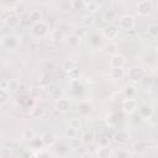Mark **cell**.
Instances as JSON below:
<instances>
[{"instance_id": "1", "label": "cell", "mask_w": 158, "mask_h": 158, "mask_svg": "<svg viewBox=\"0 0 158 158\" xmlns=\"http://www.w3.org/2000/svg\"><path fill=\"white\" fill-rule=\"evenodd\" d=\"M49 32V26L44 22V21H37L32 25L31 27V35L36 38H40V37H43L46 36L47 33Z\"/></svg>"}, {"instance_id": "2", "label": "cell", "mask_w": 158, "mask_h": 158, "mask_svg": "<svg viewBox=\"0 0 158 158\" xmlns=\"http://www.w3.org/2000/svg\"><path fill=\"white\" fill-rule=\"evenodd\" d=\"M118 23H120V27L122 30H126V31H132L136 26V20L132 15L130 14H126V15H122L120 19H118Z\"/></svg>"}, {"instance_id": "3", "label": "cell", "mask_w": 158, "mask_h": 158, "mask_svg": "<svg viewBox=\"0 0 158 158\" xmlns=\"http://www.w3.org/2000/svg\"><path fill=\"white\" fill-rule=\"evenodd\" d=\"M137 110V101L133 98H125L122 101V111L126 115H131Z\"/></svg>"}, {"instance_id": "4", "label": "cell", "mask_w": 158, "mask_h": 158, "mask_svg": "<svg viewBox=\"0 0 158 158\" xmlns=\"http://www.w3.org/2000/svg\"><path fill=\"white\" fill-rule=\"evenodd\" d=\"M144 77V70L141 67H131L127 72V78L131 81H138Z\"/></svg>"}, {"instance_id": "5", "label": "cell", "mask_w": 158, "mask_h": 158, "mask_svg": "<svg viewBox=\"0 0 158 158\" xmlns=\"http://www.w3.org/2000/svg\"><path fill=\"white\" fill-rule=\"evenodd\" d=\"M152 2L151 0H142L137 4L136 9H137V12L139 16H147L151 11H152Z\"/></svg>"}, {"instance_id": "6", "label": "cell", "mask_w": 158, "mask_h": 158, "mask_svg": "<svg viewBox=\"0 0 158 158\" xmlns=\"http://www.w3.org/2000/svg\"><path fill=\"white\" fill-rule=\"evenodd\" d=\"M101 33L106 40H115L118 36V27H116L115 25H107L102 28Z\"/></svg>"}, {"instance_id": "7", "label": "cell", "mask_w": 158, "mask_h": 158, "mask_svg": "<svg viewBox=\"0 0 158 158\" xmlns=\"http://www.w3.org/2000/svg\"><path fill=\"white\" fill-rule=\"evenodd\" d=\"M2 42H4V46L7 49H16L20 44V38L15 35H7V36H5Z\"/></svg>"}, {"instance_id": "8", "label": "cell", "mask_w": 158, "mask_h": 158, "mask_svg": "<svg viewBox=\"0 0 158 158\" xmlns=\"http://www.w3.org/2000/svg\"><path fill=\"white\" fill-rule=\"evenodd\" d=\"M126 64V58L120 54V53H115L111 56L110 59V67L111 68H123Z\"/></svg>"}, {"instance_id": "9", "label": "cell", "mask_w": 158, "mask_h": 158, "mask_svg": "<svg viewBox=\"0 0 158 158\" xmlns=\"http://www.w3.org/2000/svg\"><path fill=\"white\" fill-rule=\"evenodd\" d=\"M54 107L57 111L59 112H67L69 109H70V101L68 99H59V100H56V104H54Z\"/></svg>"}, {"instance_id": "10", "label": "cell", "mask_w": 158, "mask_h": 158, "mask_svg": "<svg viewBox=\"0 0 158 158\" xmlns=\"http://www.w3.org/2000/svg\"><path fill=\"white\" fill-rule=\"evenodd\" d=\"M41 141H42V143L44 144V146H53L54 143H56V141H57V137H56V135L54 133H52V132H44V133H42V136H41Z\"/></svg>"}, {"instance_id": "11", "label": "cell", "mask_w": 158, "mask_h": 158, "mask_svg": "<svg viewBox=\"0 0 158 158\" xmlns=\"http://www.w3.org/2000/svg\"><path fill=\"white\" fill-rule=\"evenodd\" d=\"M148 147H149L148 142H146V141H138V142H136L132 146V152L135 154H141V153L146 152L148 149Z\"/></svg>"}, {"instance_id": "12", "label": "cell", "mask_w": 158, "mask_h": 158, "mask_svg": "<svg viewBox=\"0 0 158 158\" xmlns=\"http://www.w3.org/2000/svg\"><path fill=\"white\" fill-rule=\"evenodd\" d=\"M114 138H115V141H116L117 143H126V142L128 141L130 136H128V133H127L125 130H118V131L115 132Z\"/></svg>"}, {"instance_id": "13", "label": "cell", "mask_w": 158, "mask_h": 158, "mask_svg": "<svg viewBox=\"0 0 158 158\" xmlns=\"http://www.w3.org/2000/svg\"><path fill=\"white\" fill-rule=\"evenodd\" d=\"M98 156L100 158H110V157H114V151L109 146H102L98 149Z\"/></svg>"}, {"instance_id": "14", "label": "cell", "mask_w": 158, "mask_h": 158, "mask_svg": "<svg viewBox=\"0 0 158 158\" xmlns=\"http://www.w3.org/2000/svg\"><path fill=\"white\" fill-rule=\"evenodd\" d=\"M80 41H81V38H80L79 36H77L75 33H72V35H69V36L67 37V43H68V46H69V47H73V48L78 47V46L80 44Z\"/></svg>"}, {"instance_id": "15", "label": "cell", "mask_w": 158, "mask_h": 158, "mask_svg": "<svg viewBox=\"0 0 158 158\" xmlns=\"http://www.w3.org/2000/svg\"><path fill=\"white\" fill-rule=\"evenodd\" d=\"M62 68H63L64 72L68 73V72H70V70L78 68V62H77L75 59H65L64 63H63V65H62Z\"/></svg>"}, {"instance_id": "16", "label": "cell", "mask_w": 158, "mask_h": 158, "mask_svg": "<svg viewBox=\"0 0 158 158\" xmlns=\"http://www.w3.org/2000/svg\"><path fill=\"white\" fill-rule=\"evenodd\" d=\"M21 88V81L19 79H10L6 84V89L9 91H19Z\"/></svg>"}, {"instance_id": "17", "label": "cell", "mask_w": 158, "mask_h": 158, "mask_svg": "<svg viewBox=\"0 0 158 158\" xmlns=\"http://www.w3.org/2000/svg\"><path fill=\"white\" fill-rule=\"evenodd\" d=\"M21 137H22L25 141H32V139L36 137V132H35L33 128L27 127V128H23V130H22Z\"/></svg>"}, {"instance_id": "18", "label": "cell", "mask_w": 158, "mask_h": 158, "mask_svg": "<svg viewBox=\"0 0 158 158\" xmlns=\"http://www.w3.org/2000/svg\"><path fill=\"white\" fill-rule=\"evenodd\" d=\"M5 23H6L9 27L14 28V27L19 26V23H20V19H19L17 15H12V14H10V15L7 16V19L5 20Z\"/></svg>"}, {"instance_id": "19", "label": "cell", "mask_w": 158, "mask_h": 158, "mask_svg": "<svg viewBox=\"0 0 158 158\" xmlns=\"http://www.w3.org/2000/svg\"><path fill=\"white\" fill-rule=\"evenodd\" d=\"M123 75H125V72L122 68H111L110 70V77L114 80H120L123 78Z\"/></svg>"}, {"instance_id": "20", "label": "cell", "mask_w": 158, "mask_h": 158, "mask_svg": "<svg viewBox=\"0 0 158 158\" xmlns=\"http://www.w3.org/2000/svg\"><path fill=\"white\" fill-rule=\"evenodd\" d=\"M95 23V17L93 14H86L81 17V25L85 27H91Z\"/></svg>"}, {"instance_id": "21", "label": "cell", "mask_w": 158, "mask_h": 158, "mask_svg": "<svg viewBox=\"0 0 158 158\" xmlns=\"http://www.w3.org/2000/svg\"><path fill=\"white\" fill-rule=\"evenodd\" d=\"M116 17H117V14L114 10H106L102 12V20L106 22H112L116 20Z\"/></svg>"}, {"instance_id": "22", "label": "cell", "mask_w": 158, "mask_h": 158, "mask_svg": "<svg viewBox=\"0 0 158 158\" xmlns=\"http://www.w3.org/2000/svg\"><path fill=\"white\" fill-rule=\"evenodd\" d=\"M139 114L143 118H151L152 115H153V109L148 105H143L139 107Z\"/></svg>"}, {"instance_id": "23", "label": "cell", "mask_w": 158, "mask_h": 158, "mask_svg": "<svg viewBox=\"0 0 158 158\" xmlns=\"http://www.w3.org/2000/svg\"><path fill=\"white\" fill-rule=\"evenodd\" d=\"M30 115L33 118H40V117H42L44 115V110L42 107H40V106H33L31 109V111H30Z\"/></svg>"}, {"instance_id": "24", "label": "cell", "mask_w": 158, "mask_h": 158, "mask_svg": "<svg viewBox=\"0 0 158 158\" xmlns=\"http://www.w3.org/2000/svg\"><path fill=\"white\" fill-rule=\"evenodd\" d=\"M84 9L89 10L90 12H96V11L99 10V4H98L95 0H89V1H85Z\"/></svg>"}, {"instance_id": "25", "label": "cell", "mask_w": 158, "mask_h": 158, "mask_svg": "<svg viewBox=\"0 0 158 158\" xmlns=\"http://www.w3.org/2000/svg\"><path fill=\"white\" fill-rule=\"evenodd\" d=\"M49 37H51V40L54 41V42L62 41V40H63V32H62L60 30H58V28L52 30V31L49 32Z\"/></svg>"}, {"instance_id": "26", "label": "cell", "mask_w": 158, "mask_h": 158, "mask_svg": "<svg viewBox=\"0 0 158 158\" xmlns=\"http://www.w3.org/2000/svg\"><path fill=\"white\" fill-rule=\"evenodd\" d=\"M79 130H77V128H73V127H69L68 126V128L64 131V137L65 138H68V139H72V138H75V137H78V132Z\"/></svg>"}, {"instance_id": "27", "label": "cell", "mask_w": 158, "mask_h": 158, "mask_svg": "<svg viewBox=\"0 0 158 158\" xmlns=\"http://www.w3.org/2000/svg\"><path fill=\"white\" fill-rule=\"evenodd\" d=\"M58 6H59V9L62 11H69V10L73 9V1H70V0H60Z\"/></svg>"}, {"instance_id": "28", "label": "cell", "mask_w": 158, "mask_h": 158, "mask_svg": "<svg viewBox=\"0 0 158 158\" xmlns=\"http://www.w3.org/2000/svg\"><path fill=\"white\" fill-rule=\"evenodd\" d=\"M148 36L152 37V38L158 37V25L157 23H151L148 26Z\"/></svg>"}, {"instance_id": "29", "label": "cell", "mask_w": 158, "mask_h": 158, "mask_svg": "<svg viewBox=\"0 0 158 158\" xmlns=\"http://www.w3.org/2000/svg\"><path fill=\"white\" fill-rule=\"evenodd\" d=\"M51 96H52V99H54V100H59V99L64 98V90L60 89V88H56V89L52 90Z\"/></svg>"}, {"instance_id": "30", "label": "cell", "mask_w": 158, "mask_h": 158, "mask_svg": "<svg viewBox=\"0 0 158 158\" xmlns=\"http://www.w3.org/2000/svg\"><path fill=\"white\" fill-rule=\"evenodd\" d=\"M68 126L69 127H73V128H77V130H80V127H81V120L79 117H72L68 121Z\"/></svg>"}, {"instance_id": "31", "label": "cell", "mask_w": 158, "mask_h": 158, "mask_svg": "<svg viewBox=\"0 0 158 158\" xmlns=\"http://www.w3.org/2000/svg\"><path fill=\"white\" fill-rule=\"evenodd\" d=\"M28 19L32 20L33 22L41 21V19H42V14H41L40 10H32V11L28 14Z\"/></svg>"}, {"instance_id": "32", "label": "cell", "mask_w": 158, "mask_h": 158, "mask_svg": "<svg viewBox=\"0 0 158 158\" xmlns=\"http://www.w3.org/2000/svg\"><path fill=\"white\" fill-rule=\"evenodd\" d=\"M10 99V91L5 88H0V104H4L6 102L7 100Z\"/></svg>"}, {"instance_id": "33", "label": "cell", "mask_w": 158, "mask_h": 158, "mask_svg": "<svg viewBox=\"0 0 158 158\" xmlns=\"http://www.w3.org/2000/svg\"><path fill=\"white\" fill-rule=\"evenodd\" d=\"M122 93H123L125 98H132V96L136 94V89H135V86H132V85H127Z\"/></svg>"}, {"instance_id": "34", "label": "cell", "mask_w": 158, "mask_h": 158, "mask_svg": "<svg viewBox=\"0 0 158 158\" xmlns=\"http://www.w3.org/2000/svg\"><path fill=\"white\" fill-rule=\"evenodd\" d=\"M12 154L11 148L9 147H1L0 148V158H9Z\"/></svg>"}, {"instance_id": "35", "label": "cell", "mask_w": 158, "mask_h": 158, "mask_svg": "<svg viewBox=\"0 0 158 158\" xmlns=\"http://www.w3.org/2000/svg\"><path fill=\"white\" fill-rule=\"evenodd\" d=\"M98 144L99 147H102V146H109L110 144V139L107 136H100L99 139H98Z\"/></svg>"}, {"instance_id": "36", "label": "cell", "mask_w": 158, "mask_h": 158, "mask_svg": "<svg viewBox=\"0 0 158 158\" xmlns=\"http://www.w3.org/2000/svg\"><path fill=\"white\" fill-rule=\"evenodd\" d=\"M80 143H81V139H79L78 137L69 139V147H70V148H79Z\"/></svg>"}, {"instance_id": "37", "label": "cell", "mask_w": 158, "mask_h": 158, "mask_svg": "<svg viewBox=\"0 0 158 158\" xmlns=\"http://www.w3.org/2000/svg\"><path fill=\"white\" fill-rule=\"evenodd\" d=\"M68 77L70 78V80H78V78H79V69L75 68V69L68 72Z\"/></svg>"}, {"instance_id": "38", "label": "cell", "mask_w": 158, "mask_h": 158, "mask_svg": "<svg viewBox=\"0 0 158 158\" xmlns=\"http://www.w3.org/2000/svg\"><path fill=\"white\" fill-rule=\"evenodd\" d=\"M93 138H94L93 132H88V133H85V135L81 136V142H84V143H90V142L93 141Z\"/></svg>"}, {"instance_id": "39", "label": "cell", "mask_w": 158, "mask_h": 158, "mask_svg": "<svg viewBox=\"0 0 158 158\" xmlns=\"http://www.w3.org/2000/svg\"><path fill=\"white\" fill-rule=\"evenodd\" d=\"M85 6V0H74L73 1V9H84Z\"/></svg>"}, {"instance_id": "40", "label": "cell", "mask_w": 158, "mask_h": 158, "mask_svg": "<svg viewBox=\"0 0 158 158\" xmlns=\"http://www.w3.org/2000/svg\"><path fill=\"white\" fill-rule=\"evenodd\" d=\"M132 154H133V153H130L128 151H126V152H125V151H120V152H117V153L114 152V156H118V157H122V156H123V157H130V156H132Z\"/></svg>"}, {"instance_id": "41", "label": "cell", "mask_w": 158, "mask_h": 158, "mask_svg": "<svg viewBox=\"0 0 158 158\" xmlns=\"http://www.w3.org/2000/svg\"><path fill=\"white\" fill-rule=\"evenodd\" d=\"M74 33H75V35H77V36H79V37H80V38H81V37H84V36H85V35H86V31H85V30H84V28H77V30H75V32H74Z\"/></svg>"}, {"instance_id": "42", "label": "cell", "mask_w": 158, "mask_h": 158, "mask_svg": "<svg viewBox=\"0 0 158 158\" xmlns=\"http://www.w3.org/2000/svg\"><path fill=\"white\" fill-rule=\"evenodd\" d=\"M116 48H117L116 44H109L107 46V52L111 53V54H115L116 53Z\"/></svg>"}]
</instances>
